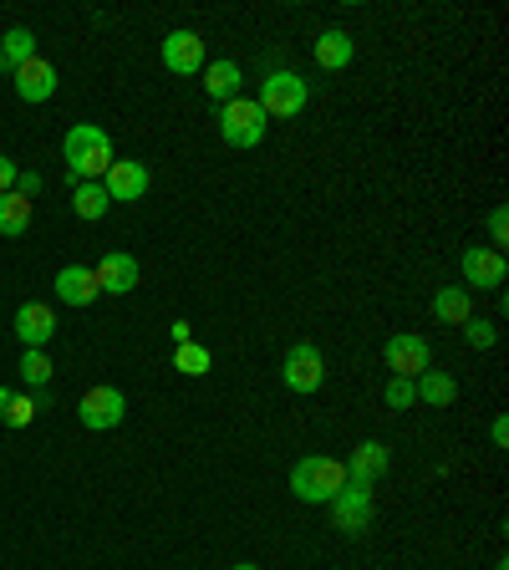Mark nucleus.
I'll return each instance as SVG.
<instances>
[{"label":"nucleus","mask_w":509,"mask_h":570,"mask_svg":"<svg viewBox=\"0 0 509 570\" xmlns=\"http://www.w3.org/2000/svg\"><path fill=\"white\" fill-rule=\"evenodd\" d=\"M62 158H67V174H71L77 183H102V174L112 168V138H108V127L71 123L67 138H62Z\"/></svg>","instance_id":"1"},{"label":"nucleus","mask_w":509,"mask_h":570,"mask_svg":"<svg viewBox=\"0 0 509 570\" xmlns=\"http://www.w3.org/2000/svg\"><path fill=\"white\" fill-rule=\"evenodd\" d=\"M346 489V463L327 459V454H311L290 469V494L301 504H331Z\"/></svg>","instance_id":"2"},{"label":"nucleus","mask_w":509,"mask_h":570,"mask_svg":"<svg viewBox=\"0 0 509 570\" xmlns=\"http://www.w3.org/2000/svg\"><path fill=\"white\" fill-rule=\"evenodd\" d=\"M261 112L265 118H301L306 112V102H311V82H306L301 71H270V77H265L261 82Z\"/></svg>","instance_id":"3"},{"label":"nucleus","mask_w":509,"mask_h":570,"mask_svg":"<svg viewBox=\"0 0 509 570\" xmlns=\"http://www.w3.org/2000/svg\"><path fill=\"white\" fill-rule=\"evenodd\" d=\"M265 127H270V118L261 112L255 98H234L220 108V138L230 143V148H261Z\"/></svg>","instance_id":"4"},{"label":"nucleus","mask_w":509,"mask_h":570,"mask_svg":"<svg viewBox=\"0 0 509 570\" xmlns=\"http://www.w3.org/2000/svg\"><path fill=\"white\" fill-rule=\"evenodd\" d=\"M327 515H331V529H336V535H346V540L367 535V529H372V515H377V504H372V489H367V484H352V479H346V489L327 504Z\"/></svg>","instance_id":"5"},{"label":"nucleus","mask_w":509,"mask_h":570,"mask_svg":"<svg viewBox=\"0 0 509 570\" xmlns=\"http://www.w3.org/2000/svg\"><path fill=\"white\" fill-rule=\"evenodd\" d=\"M280 382H286L290 392H301V398L321 392V382H327V357H321L317 342H296V347L286 351V362H280Z\"/></svg>","instance_id":"6"},{"label":"nucleus","mask_w":509,"mask_h":570,"mask_svg":"<svg viewBox=\"0 0 509 570\" xmlns=\"http://www.w3.org/2000/svg\"><path fill=\"white\" fill-rule=\"evenodd\" d=\"M383 362L392 367V377H408V382H418V377L433 367V351H428V342L418 332H402V336H387Z\"/></svg>","instance_id":"7"},{"label":"nucleus","mask_w":509,"mask_h":570,"mask_svg":"<svg viewBox=\"0 0 509 570\" xmlns=\"http://www.w3.org/2000/svg\"><path fill=\"white\" fill-rule=\"evenodd\" d=\"M458 270H464V291L468 286H479V291H505V280H509V260L499 250H489V245H468Z\"/></svg>","instance_id":"8"},{"label":"nucleus","mask_w":509,"mask_h":570,"mask_svg":"<svg viewBox=\"0 0 509 570\" xmlns=\"http://www.w3.org/2000/svg\"><path fill=\"white\" fill-rule=\"evenodd\" d=\"M77 417H82V428H92V433H112L128 417V398L118 388H92V392H82Z\"/></svg>","instance_id":"9"},{"label":"nucleus","mask_w":509,"mask_h":570,"mask_svg":"<svg viewBox=\"0 0 509 570\" xmlns=\"http://www.w3.org/2000/svg\"><path fill=\"white\" fill-rule=\"evenodd\" d=\"M148 164H139V158H112V168L102 174V189H108L112 204H139L148 194Z\"/></svg>","instance_id":"10"},{"label":"nucleus","mask_w":509,"mask_h":570,"mask_svg":"<svg viewBox=\"0 0 509 570\" xmlns=\"http://www.w3.org/2000/svg\"><path fill=\"white\" fill-rule=\"evenodd\" d=\"M15 77V98L21 102H31V108H42V102H52L56 98V67L46 62V56H31V62H21V67L11 71Z\"/></svg>","instance_id":"11"},{"label":"nucleus","mask_w":509,"mask_h":570,"mask_svg":"<svg viewBox=\"0 0 509 570\" xmlns=\"http://www.w3.org/2000/svg\"><path fill=\"white\" fill-rule=\"evenodd\" d=\"M204 36L199 31H168L164 36V67L174 71V77H199L204 71Z\"/></svg>","instance_id":"12"},{"label":"nucleus","mask_w":509,"mask_h":570,"mask_svg":"<svg viewBox=\"0 0 509 570\" xmlns=\"http://www.w3.org/2000/svg\"><path fill=\"white\" fill-rule=\"evenodd\" d=\"M92 276H97V291L102 295H128V291H139V260L133 255H123V250H112V255H102V260L92 265Z\"/></svg>","instance_id":"13"},{"label":"nucleus","mask_w":509,"mask_h":570,"mask_svg":"<svg viewBox=\"0 0 509 570\" xmlns=\"http://www.w3.org/2000/svg\"><path fill=\"white\" fill-rule=\"evenodd\" d=\"M392 469V448L383 444V438H362L357 448H352V459H346V479H352V484H377V479H383V473Z\"/></svg>","instance_id":"14"},{"label":"nucleus","mask_w":509,"mask_h":570,"mask_svg":"<svg viewBox=\"0 0 509 570\" xmlns=\"http://www.w3.org/2000/svg\"><path fill=\"white\" fill-rule=\"evenodd\" d=\"M56 301H62V306H71V311H82V306H92L97 295V276H92V265H62V270H56Z\"/></svg>","instance_id":"15"},{"label":"nucleus","mask_w":509,"mask_h":570,"mask_svg":"<svg viewBox=\"0 0 509 570\" xmlns=\"http://www.w3.org/2000/svg\"><path fill=\"white\" fill-rule=\"evenodd\" d=\"M15 336H21V347H42L56 336V311L42 306V301H26V306H15Z\"/></svg>","instance_id":"16"},{"label":"nucleus","mask_w":509,"mask_h":570,"mask_svg":"<svg viewBox=\"0 0 509 570\" xmlns=\"http://www.w3.org/2000/svg\"><path fill=\"white\" fill-rule=\"evenodd\" d=\"M199 77H204V92L220 102V108L240 98V82H245L240 62H230V56H220V62H204V71H199Z\"/></svg>","instance_id":"17"},{"label":"nucleus","mask_w":509,"mask_h":570,"mask_svg":"<svg viewBox=\"0 0 509 570\" xmlns=\"http://www.w3.org/2000/svg\"><path fill=\"white\" fill-rule=\"evenodd\" d=\"M352 56H357V42H352L342 26H331V31H321V36H317V67L321 71L352 67Z\"/></svg>","instance_id":"18"},{"label":"nucleus","mask_w":509,"mask_h":570,"mask_svg":"<svg viewBox=\"0 0 509 570\" xmlns=\"http://www.w3.org/2000/svg\"><path fill=\"white\" fill-rule=\"evenodd\" d=\"M413 392H418V403H423V407H454L458 382L449 372H439V367H428V372L413 382Z\"/></svg>","instance_id":"19"},{"label":"nucleus","mask_w":509,"mask_h":570,"mask_svg":"<svg viewBox=\"0 0 509 570\" xmlns=\"http://www.w3.org/2000/svg\"><path fill=\"white\" fill-rule=\"evenodd\" d=\"M433 316H439L443 326H464V321L474 316V295H468L464 286H439V295H433Z\"/></svg>","instance_id":"20"},{"label":"nucleus","mask_w":509,"mask_h":570,"mask_svg":"<svg viewBox=\"0 0 509 570\" xmlns=\"http://www.w3.org/2000/svg\"><path fill=\"white\" fill-rule=\"evenodd\" d=\"M36 56V31H26V26H11L5 36H0V71L11 77L21 62H31Z\"/></svg>","instance_id":"21"},{"label":"nucleus","mask_w":509,"mask_h":570,"mask_svg":"<svg viewBox=\"0 0 509 570\" xmlns=\"http://www.w3.org/2000/svg\"><path fill=\"white\" fill-rule=\"evenodd\" d=\"M31 230V199L26 194H0V235L5 239H21Z\"/></svg>","instance_id":"22"},{"label":"nucleus","mask_w":509,"mask_h":570,"mask_svg":"<svg viewBox=\"0 0 509 570\" xmlns=\"http://www.w3.org/2000/svg\"><path fill=\"white\" fill-rule=\"evenodd\" d=\"M108 209H112V199H108V189H102V183H77V189H71V214H77V220L97 224Z\"/></svg>","instance_id":"23"},{"label":"nucleus","mask_w":509,"mask_h":570,"mask_svg":"<svg viewBox=\"0 0 509 570\" xmlns=\"http://www.w3.org/2000/svg\"><path fill=\"white\" fill-rule=\"evenodd\" d=\"M15 372L26 377V388H36V392H42L46 382H52V372H56V367H52V357H46L42 347H21V362H15Z\"/></svg>","instance_id":"24"},{"label":"nucleus","mask_w":509,"mask_h":570,"mask_svg":"<svg viewBox=\"0 0 509 570\" xmlns=\"http://www.w3.org/2000/svg\"><path fill=\"white\" fill-rule=\"evenodd\" d=\"M174 367H179L184 377H209L214 372V357H209V347H199V342H184V347L174 351Z\"/></svg>","instance_id":"25"},{"label":"nucleus","mask_w":509,"mask_h":570,"mask_svg":"<svg viewBox=\"0 0 509 570\" xmlns=\"http://www.w3.org/2000/svg\"><path fill=\"white\" fill-rule=\"evenodd\" d=\"M42 398H31V392H11V407H5V423L11 428H31V417L42 413Z\"/></svg>","instance_id":"26"},{"label":"nucleus","mask_w":509,"mask_h":570,"mask_svg":"<svg viewBox=\"0 0 509 570\" xmlns=\"http://www.w3.org/2000/svg\"><path fill=\"white\" fill-rule=\"evenodd\" d=\"M464 342L474 351H489L499 342V326H495V321H484V316H468L464 321Z\"/></svg>","instance_id":"27"},{"label":"nucleus","mask_w":509,"mask_h":570,"mask_svg":"<svg viewBox=\"0 0 509 570\" xmlns=\"http://www.w3.org/2000/svg\"><path fill=\"white\" fill-rule=\"evenodd\" d=\"M383 403L392 407V413H402V407H418V392L408 377H387V388H383Z\"/></svg>","instance_id":"28"},{"label":"nucleus","mask_w":509,"mask_h":570,"mask_svg":"<svg viewBox=\"0 0 509 570\" xmlns=\"http://www.w3.org/2000/svg\"><path fill=\"white\" fill-rule=\"evenodd\" d=\"M505 245H509V214L499 204V209H489V250L505 255Z\"/></svg>","instance_id":"29"},{"label":"nucleus","mask_w":509,"mask_h":570,"mask_svg":"<svg viewBox=\"0 0 509 570\" xmlns=\"http://www.w3.org/2000/svg\"><path fill=\"white\" fill-rule=\"evenodd\" d=\"M15 194L36 199V194H42V174H36V168H21V174H15Z\"/></svg>","instance_id":"30"},{"label":"nucleus","mask_w":509,"mask_h":570,"mask_svg":"<svg viewBox=\"0 0 509 570\" xmlns=\"http://www.w3.org/2000/svg\"><path fill=\"white\" fill-rule=\"evenodd\" d=\"M15 174H21V168H15V158L0 154V194H11V189H15Z\"/></svg>","instance_id":"31"},{"label":"nucleus","mask_w":509,"mask_h":570,"mask_svg":"<svg viewBox=\"0 0 509 570\" xmlns=\"http://www.w3.org/2000/svg\"><path fill=\"white\" fill-rule=\"evenodd\" d=\"M489 444H495V448H509V417H505V413L489 423Z\"/></svg>","instance_id":"32"},{"label":"nucleus","mask_w":509,"mask_h":570,"mask_svg":"<svg viewBox=\"0 0 509 570\" xmlns=\"http://www.w3.org/2000/svg\"><path fill=\"white\" fill-rule=\"evenodd\" d=\"M168 336H174V347H184V342H193L189 321H168Z\"/></svg>","instance_id":"33"},{"label":"nucleus","mask_w":509,"mask_h":570,"mask_svg":"<svg viewBox=\"0 0 509 570\" xmlns=\"http://www.w3.org/2000/svg\"><path fill=\"white\" fill-rule=\"evenodd\" d=\"M5 407H11V388H0V417H5Z\"/></svg>","instance_id":"34"},{"label":"nucleus","mask_w":509,"mask_h":570,"mask_svg":"<svg viewBox=\"0 0 509 570\" xmlns=\"http://www.w3.org/2000/svg\"><path fill=\"white\" fill-rule=\"evenodd\" d=\"M230 570H261V566H250V560H240V566H230Z\"/></svg>","instance_id":"35"}]
</instances>
